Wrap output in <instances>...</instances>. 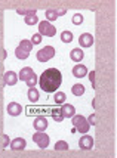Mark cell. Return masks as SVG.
Segmentation results:
<instances>
[{
  "mask_svg": "<svg viewBox=\"0 0 117 158\" xmlns=\"http://www.w3.org/2000/svg\"><path fill=\"white\" fill-rule=\"evenodd\" d=\"M18 78H21L22 81H25V84H28L30 87H34L37 84V76H36V73L30 67H25V68L21 69Z\"/></svg>",
  "mask_w": 117,
  "mask_h": 158,
  "instance_id": "obj_2",
  "label": "cell"
},
{
  "mask_svg": "<svg viewBox=\"0 0 117 158\" xmlns=\"http://www.w3.org/2000/svg\"><path fill=\"white\" fill-rule=\"evenodd\" d=\"M3 146H7V145L11 143V140H9V138H7V135H3Z\"/></svg>",
  "mask_w": 117,
  "mask_h": 158,
  "instance_id": "obj_29",
  "label": "cell"
},
{
  "mask_svg": "<svg viewBox=\"0 0 117 158\" xmlns=\"http://www.w3.org/2000/svg\"><path fill=\"white\" fill-rule=\"evenodd\" d=\"M54 56H55V48H54V46H46V48H43L41 50L37 52L36 58H37V61L46 62V61H49V59H52Z\"/></svg>",
  "mask_w": 117,
  "mask_h": 158,
  "instance_id": "obj_4",
  "label": "cell"
},
{
  "mask_svg": "<svg viewBox=\"0 0 117 158\" xmlns=\"http://www.w3.org/2000/svg\"><path fill=\"white\" fill-rule=\"evenodd\" d=\"M73 76L77 77V78H82V77H84L86 74H88V68L84 67V65H82V64H77L76 67H73Z\"/></svg>",
  "mask_w": 117,
  "mask_h": 158,
  "instance_id": "obj_14",
  "label": "cell"
},
{
  "mask_svg": "<svg viewBox=\"0 0 117 158\" xmlns=\"http://www.w3.org/2000/svg\"><path fill=\"white\" fill-rule=\"evenodd\" d=\"M62 83V74L59 69L56 68H48L43 71V74L39 78V84L40 89L46 93H52L56 92V89L61 86Z\"/></svg>",
  "mask_w": 117,
  "mask_h": 158,
  "instance_id": "obj_1",
  "label": "cell"
},
{
  "mask_svg": "<svg viewBox=\"0 0 117 158\" xmlns=\"http://www.w3.org/2000/svg\"><path fill=\"white\" fill-rule=\"evenodd\" d=\"M71 92H73L74 96H82V95H84V86L82 83H76V84H73Z\"/></svg>",
  "mask_w": 117,
  "mask_h": 158,
  "instance_id": "obj_16",
  "label": "cell"
},
{
  "mask_svg": "<svg viewBox=\"0 0 117 158\" xmlns=\"http://www.w3.org/2000/svg\"><path fill=\"white\" fill-rule=\"evenodd\" d=\"M55 149L56 151H67L68 149V143L65 140H58L55 143Z\"/></svg>",
  "mask_w": 117,
  "mask_h": 158,
  "instance_id": "obj_23",
  "label": "cell"
},
{
  "mask_svg": "<svg viewBox=\"0 0 117 158\" xmlns=\"http://www.w3.org/2000/svg\"><path fill=\"white\" fill-rule=\"evenodd\" d=\"M59 110H61V114L64 118H71L73 115H76V108H74L73 105H70V103L62 105Z\"/></svg>",
  "mask_w": 117,
  "mask_h": 158,
  "instance_id": "obj_11",
  "label": "cell"
},
{
  "mask_svg": "<svg viewBox=\"0 0 117 158\" xmlns=\"http://www.w3.org/2000/svg\"><path fill=\"white\" fill-rule=\"evenodd\" d=\"M67 99V95L64 92H56L55 93V102L56 103H64Z\"/></svg>",
  "mask_w": 117,
  "mask_h": 158,
  "instance_id": "obj_25",
  "label": "cell"
},
{
  "mask_svg": "<svg viewBox=\"0 0 117 158\" xmlns=\"http://www.w3.org/2000/svg\"><path fill=\"white\" fill-rule=\"evenodd\" d=\"M52 118H54L55 121H58V123H61L62 120H64V117H62L61 110H59V108H54V110H52Z\"/></svg>",
  "mask_w": 117,
  "mask_h": 158,
  "instance_id": "obj_20",
  "label": "cell"
},
{
  "mask_svg": "<svg viewBox=\"0 0 117 158\" xmlns=\"http://www.w3.org/2000/svg\"><path fill=\"white\" fill-rule=\"evenodd\" d=\"M88 123H89V126L92 124V126H97V115L95 114H92L89 117V120H88Z\"/></svg>",
  "mask_w": 117,
  "mask_h": 158,
  "instance_id": "obj_28",
  "label": "cell"
},
{
  "mask_svg": "<svg viewBox=\"0 0 117 158\" xmlns=\"http://www.w3.org/2000/svg\"><path fill=\"white\" fill-rule=\"evenodd\" d=\"M45 16H46V21H55L59 15H58V10H55V9H48L46 12H45Z\"/></svg>",
  "mask_w": 117,
  "mask_h": 158,
  "instance_id": "obj_18",
  "label": "cell"
},
{
  "mask_svg": "<svg viewBox=\"0 0 117 158\" xmlns=\"http://www.w3.org/2000/svg\"><path fill=\"white\" fill-rule=\"evenodd\" d=\"M7 112H9V115L16 117V115H20L21 112H22V106L16 102H11L7 105Z\"/></svg>",
  "mask_w": 117,
  "mask_h": 158,
  "instance_id": "obj_13",
  "label": "cell"
},
{
  "mask_svg": "<svg viewBox=\"0 0 117 158\" xmlns=\"http://www.w3.org/2000/svg\"><path fill=\"white\" fill-rule=\"evenodd\" d=\"M65 12H67L65 9H61V10H58V15H65Z\"/></svg>",
  "mask_w": 117,
  "mask_h": 158,
  "instance_id": "obj_31",
  "label": "cell"
},
{
  "mask_svg": "<svg viewBox=\"0 0 117 158\" xmlns=\"http://www.w3.org/2000/svg\"><path fill=\"white\" fill-rule=\"evenodd\" d=\"M9 146H11L14 151H22V149L27 146V142H25V139H22V138H15L14 140H11Z\"/></svg>",
  "mask_w": 117,
  "mask_h": 158,
  "instance_id": "obj_10",
  "label": "cell"
},
{
  "mask_svg": "<svg viewBox=\"0 0 117 158\" xmlns=\"http://www.w3.org/2000/svg\"><path fill=\"white\" fill-rule=\"evenodd\" d=\"M70 58H71V61L74 62H80L83 59V50L80 48L77 49H73L71 52H70Z\"/></svg>",
  "mask_w": 117,
  "mask_h": 158,
  "instance_id": "obj_15",
  "label": "cell"
},
{
  "mask_svg": "<svg viewBox=\"0 0 117 158\" xmlns=\"http://www.w3.org/2000/svg\"><path fill=\"white\" fill-rule=\"evenodd\" d=\"M61 40L64 41V43L73 41V33H71V31H62L61 33Z\"/></svg>",
  "mask_w": 117,
  "mask_h": 158,
  "instance_id": "obj_22",
  "label": "cell"
},
{
  "mask_svg": "<svg viewBox=\"0 0 117 158\" xmlns=\"http://www.w3.org/2000/svg\"><path fill=\"white\" fill-rule=\"evenodd\" d=\"M90 81H92V86L93 87H97V84H95V73H90Z\"/></svg>",
  "mask_w": 117,
  "mask_h": 158,
  "instance_id": "obj_30",
  "label": "cell"
},
{
  "mask_svg": "<svg viewBox=\"0 0 117 158\" xmlns=\"http://www.w3.org/2000/svg\"><path fill=\"white\" fill-rule=\"evenodd\" d=\"M39 34L46 35V37H54L56 34V28L52 24H49L48 21H41L39 22Z\"/></svg>",
  "mask_w": 117,
  "mask_h": 158,
  "instance_id": "obj_5",
  "label": "cell"
},
{
  "mask_svg": "<svg viewBox=\"0 0 117 158\" xmlns=\"http://www.w3.org/2000/svg\"><path fill=\"white\" fill-rule=\"evenodd\" d=\"M71 21H73V24L80 25V24L83 22V15L82 14H74V15H73V18H71Z\"/></svg>",
  "mask_w": 117,
  "mask_h": 158,
  "instance_id": "obj_26",
  "label": "cell"
},
{
  "mask_svg": "<svg viewBox=\"0 0 117 158\" xmlns=\"http://www.w3.org/2000/svg\"><path fill=\"white\" fill-rule=\"evenodd\" d=\"M33 140H34L37 146H40V148H48L49 146V142H50V139L46 133H40V131H37L33 135Z\"/></svg>",
  "mask_w": 117,
  "mask_h": 158,
  "instance_id": "obj_6",
  "label": "cell"
},
{
  "mask_svg": "<svg viewBox=\"0 0 117 158\" xmlns=\"http://www.w3.org/2000/svg\"><path fill=\"white\" fill-rule=\"evenodd\" d=\"M3 81H5V84H7V86H15L16 81H18V76L15 74L14 71H6L5 76H3Z\"/></svg>",
  "mask_w": 117,
  "mask_h": 158,
  "instance_id": "obj_12",
  "label": "cell"
},
{
  "mask_svg": "<svg viewBox=\"0 0 117 158\" xmlns=\"http://www.w3.org/2000/svg\"><path fill=\"white\" fill-rule=\"evenodd\" d=\"M37 22H39L37 15H27V16H25V24H27V25H34Z\"/></svg>",
  "mask_w": 117,
  "mask_h": 158,
  "instance_id": "obj_24",
  "label": "cell"
},
{
  "mask_svg": "<svg viewBox=\"0 0 117 158\" xmlns=\"http://www.w3.org/2000/svg\"><path fill=\"white\" fill-rule=\"evenodd\" d=\"M33 126H34V129L37 131H40V133H45V130L48 129V120L45 117H37L34 118V121H33Z\"/></svg>",
  "mask_w": 117,
  "mask_h": 158,
  "instance_id": "obj_8",
  "label": "cell"
},
{
  "mask_svg": "<svg viewBox=\"0 0 117 158\" xmlns=\"http://www.w3.org/2000/svg\"><path fill=\"white\" fill-rule=\"evenodd\" d=\"M27 95H28V99H30L31 102H37L39 98H40V93H39V90L36 89V87H30Z\"/></svg>",
  "mask_w": 117,
  "mask_h": 158,
  "instance_id": "obj_17",
  "label": "cell"
},
{
  "mask_svg": "<svg viewBox=\"0 0 117 158\" xmlns=\"http://www.w3.org/2000/svg\"><path fill=\"white\" fill-rule=\"evenodd\" d=\"M71 123H73V127L76 129V131H80V133H83V135H86L88 131H89V123H88V120L83 117V115H79V114H76V115H73L71 117Z\"/></svg>",
  "mask_w": 117,
  "mask_h": 158,
  "instance_id": "obj_3",
  "label": "cell"
},
{
  "mask_svg": "<svg viewBox=\"0 0 117 158\" xmlns=\"http://www.w3.org/2000/svg\"><path fill=\"white\" fill-rule=\"evenodd\" d=\"M30 41H31L33 44H39V43L41 41V35L39 34V33H36V34L31 37V40H30Z\"/></svg>",
  "mask_w": 117,
  "mask_h": 158,
  "instance_id": "obj_27",
  "label": "cell"
},
{
  "mask_svg": "<svg viewBox=\"0 0 117 158\" xmlns=\"http://www.w3.org/2000/svg\"><path fill=\"white\" fill-rule=\"evenodd\" d=\"M79 146L82 148V149H92L93 148V138L89 136V135H83L82 138L79 139Z\"/></svg>",
  "mask_w": 117,
  "mask_h": 158,
  "instance_id": "obj_7",
  "label": "cell"
},
{
  "mask_svg": "<svg viewBox=\"0 0 117 158\" xmlns=\"http://www.w3.org/2000/svg\"><path fill=\"white\" fill-rule=\"evenodd\" d=\"M79 43H80L82 48H90L93 44V35L89 34V33H83L79 37Z\"/></svg>",
  "mask_w": 117,
  "mask_h": 158,
  "instance_id": "obj_9",
  "label": "cell"
},
{
  "mask_svg": "<svg viewBox=\"0 0 117 158\" xmlns=\"http://www.w3.org/2000/svg\"><path fill=\"white\" fill-rule=\"evenodd\" d=\"M20 48L22 49V50H25V52H31V49H33V43L30 40H21V43H20Z\"/></svg>",
  "mask_w": 117,
  "mask_h": 158,
  "instance_id": "obj_19",
  "label": "cell"
},
{
  "mask_svg": "<svg viewBox=\"0 0 117 158\" xmlns=\"http://www.w3.org/2000/svg\"><path fill=\"white\" fill-rule=\"evenodd\" d=\"M28 55H30V53H28V52H25V50H22L21 48L15 49V56H16L18 59H27Z\"/></svg>",
  "mask_w": 117,
  "mask_h": 158,
  "instance_id": "obj_21",
  "label": "cell"
}]
</instances>
